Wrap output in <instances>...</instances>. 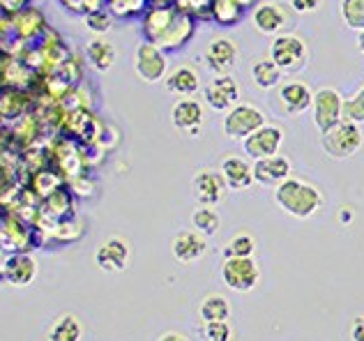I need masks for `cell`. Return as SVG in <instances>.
Masks as SVG:
<instances>
[{
	"label": "cell",
	"mask_w": 364,
	"mask_h": 341,
	"mask_svg": "<svg viewBox=\"0 0 364 341\" xmlns=\"http://www.w3.org/2000/svg\"><path fill=\"white\" fill-rule=\"evenodd\" d=\"M274 203L291 217L306 220L323 205V196L318 187L304 183V180L289 178L279 187H274Z\"/></svg>",
	"instance_id": "6da1fadb"
},
{
	"label": "cell",
	"mask_w": 364,
	"mask_h": 341,
	"mask_svg": "<svg viewBox=\"0 0 364 341\" xmlns=\"http://www.w3.org/2000/svg\"><path fill=\"white\" fill-rule=\"evenodd\" d=\"M306 55H309V51H306V42L293 33L277 35L270 44V58L279 65V70L284 74L300 72L306 63Z\"/></svg>",
	"instance_id": "7a4b0ae2"
},
{
	"label": "cell",
	"mask_w": 364,
	"mask_h": 341,
	"mask_svg": "<svg viewBox=\"0 0 364 341\" xmlns=\"http://www.w3.org/2000/svg\"><path fill=\"white\" fill-rule=\"evenodd\" d=\"M323 150L328 153L332 159H348L358 153L364 144L362 129L355 122H339L337 127H332L330 131L323 134Z\"/></svg>",
	"instance_id": "3957f363"
},
{
	"label": "cell",
	"mask_w": 364,
	"mask_h": 341,
	"mask_svg": "<svg viewBox=\"0 0 364 341\" xmlns=\"http://www.w3.org/2000/svg\"><path fill=\"white\" fill-rule=\"evenodd\" d=\"M261 127H265V116L261 109L252 107V104H237L224 118V131L231 141H242L245 144Z\"/></svg>",
	"instance_id": "277c9868"
},
{
	"label": "cell",
	"mask_w": 364,
	"mask_h": 341,
	"mask_svg": "<svg viewBox=\"0 0 364 341\" xmlns=\"http://www.w3.org/2000/svg\"><path fill=\"white\" fill-rule=\"evenodd\" d=\"M343 104L346 99L334 88H321L314 92V122L323 134L343 122Z\"/></svg>",
	"instance_id": "5b68a950"
},
{
	"label": "cell",
	"mask_w": 364,
	"mask_h": 341,
	"mask_svg": "<svg viewBox=\"0 0 364 341\" xmlns=\"http://www.w3.org/2000/svg\"><path fill=\"white\" fill-rule=\"evenodd\" d=\"M166 55L164 49L152 42H141L136 46V53H134V70H136L139 79L146 83H159L166 77Z\"/></svg>",
	"instance_id": "8992f818"
},
{
	"label": "cell",
	"mask_w": 364,
	"mask_h": 341,
	"mask_svg": "<svg viewBox=\"0 0 364 341\" xmlns=\"http://www.w3.org/2000/svg\"><path fill=\"white\" fill-rule=\"evenodd\" d=\"M222 279L235 293H249L261 279V270L254 259H224Z\"/></svg>",
	"instance_id": "52a82bcc"
},
{
	"label": "cell",
	"mask_w": 364,
	"mask_h": 341,
	"mask_svg": "<svg viewBox=\"0 0 364 341\" xmlns=\"http://www.w3.org/2000/svg\"><path fill=\"white\" fill-rule=\"evenodd\" d=\"M284 144V129L274 125H265L245 141V155L252 162H261L267 157H277Z\"/></svg>",
	"instance_id": "ba28073f"
},
{
	"label": "cell",
	"mask_w": 364,
	"mask_h": 341,
	"mask_svg": "<svg viewBox=\"0 0 364 341\" xmlns=\"http://www.w3.org/2000/svg\"><path fill=\"white\" fill-rule=\"evenodd\" d=\"M205 63L217 77H228L237 63V44L226 35L213 37L205 49Z\"/></svg>",
	"instance_id": "9c48e42d"
},
{
	"label": "cell",
	"mask_w": 364,
	"mask_h": 341,
	"mask_svg": "<svg viewBox=\"0 0 364 341\" xmlns=\"http://www.w3.org/2000/svg\"><path fill=\"white\" fill-rule=\"evenodd\" d=\"M191 187H194V194H196L200 205H213V207L217 203H222L226 198V192H228V185L222 175V170H213V168L198 170V173L194 175Z\"/></svg>",
	"instance_id": "30bf717a"
},
{
	"label": "cell",
	"mask_w": 364,
	"mask_h": 341,
	"mask_svg": "<svg viewBox=\"0 0 364 341\" xmlns=\"http://www.w3.org/2000/svg\"><path fill=\"white\" fill-rule=\"evenodd\" d=\"M237 99H240V88H237V81L228 74V77H215L208 83L205 88V102L210 109L215 111H231L237 107Z\"/></svg>",
	"instance_id": "8fae6325"
},
{
	"label": "cell",
	"mask_w": 364,
	"mask_h": 341,
	"mask_svg": "<svg viewBox=\"0 0 364 341\" xmlns=\"http://www.w3.org/2000/svg\"><path fill=\"white\" fill-rule=\"evenodd\" d=\"M129 259H132L129 244L122 238L104 240L97 254H95V261H97V268L102 272H124L129 265Z\"/></svg>",
	"instance_id": "7c38bea8"
},
{
	"label": "cell",
	"mask_w": 364,
	"mask_h": 341,
	"mask_svg": "<svg viewBox=\"0 0 364 341\" xmlns=\"http://www.w3.org/2000/svg\"><path fill=\"white\" fill-rule=\"evenodd\" d=\"M37 277V261L31 254L18 251V254H9L3 261V279L7 283H12L16 288L31 286Z\"/></svg>",
	"instance_id": "4fadbf2b"
},
{
	"label": "cell",
	"mask_w": 364,
	"mask_h": 341,
	"mask_svg": "<svg viewBox=\"0 0 364 341\" xmlns=\"http://www.w3.org/2000/svg\"><path fill=\"white\" fill-rule=\"evenodd\" d=\"M171 249L180 263H196L208 251V238L198 231H178L171 240Z\"/></svg>",
	"instance_id": "5bb4252c"
},
{
	"label": "cell",
	"mask_w": 364,
	"mask_h": 341,
	"mask_svg": "<svg viewBox=\"0 0 364 341\" xmlns=\"http://www.w3.org/2000/svg\"><path fill=\"white\" fill-rule=\"evenodd\" d=\"M291 178V162L286 157H267L254 162V180L265 187H279Z\"/></svg>",
	"instance_id": "9a60e30c"
},
{
	"label": "cell",
	"mask_w": 364,
	"mask_h": 341,
	"mask_svg": "<svg viewBox=\"0 0 364 341\" xmlns=\"http://www.w3.org/2000/svg\"><path fill=\"white\" fill-rule=\"evenodd\" d=\"M279 102L286 113H304L309 107H314V92L309 90V85L302 81H286L279 88Z\"/></svg>",
	"instance_id": "2e32d148"
},
{
	"label": "cell",
	"mask_w": 364,
	"mask_h": 341,
	"mask_svg": "<svg viewBox=\"0 0 364 341\" xmlns=\"http://www.w3.org/2000/svg\"><path fill=\"white\" fill-rule=\"evenodd\" d=\"M222 175L226 180V185L231 189H247L252 187L256 180H254V164H249L245 157H237V155H226L222 159Z\"/></svg>",
	"instance_id": "e0dca14e"
},
{
	"label": "cell",
	"mask_w": 364,
	"mask_h": 341,
	"mask_svg": "<svg viewBox=\"0 0 364 341\" xmlns=\"http://www.w3.org/2000/svg\"><path fill=\"white\" fill-rule=\"evenodd\" d=\"M171 120H173V125L180 129V131H187V134H198L200 125H203V107L191 99V97H185L176 102L173 111H171Z\"/></svg>",
	"instance_id": "ac0fdd59"
},
{
	"label": "cell",
	"mask_w": 364,
	"mask_h": 341,
	"mask_svg": "<svg viewBox=\"0 0 364 341\" xmlns=\"http://www.w3.org/2000/svg\"><path fill=\"white\" fill-rule=\"evenodd\" d=\"M252 21H254L258 33L277 37V35H282V28L289 23V16H286L282 5H277V3H261L254 9Z\"/></svg>",
	"instance_id": "d6986e66"
},
{
	"label": "cell",
	"mask_w": 364,
	"mask_h": 341,
	"mask_svg": "<svg viewBox=\"0 0 364 341\" xmlns=\"http://www.w3.org/2000/svg\"><path fill=\"white\" fill-rule=\"evenodd\" d=\"M178 16V9L173 7H152L148 14L143 16V35L152 44H159V40L168 33V28L173 26Z\"/></svg>",
	"instance_id": "ffe728a7"
},
{
	"label": "cell",
	"mask_w": 364,
	"mask_h": 341,
	"mask_svg": "<svg viewBox=\"0 0 364 341\" xmlns=\"http://www.w3.org/2000/svg\"><path fill=\"white\" fill-rule=\"evenodd\" d=\"M191 35H194V18L189 14L178 12L173 26L168 28V33L161 37L157 46H161V49H166V51H178L191 40Z\"/></svg>",
	"instance_id": "44dd1931"
},
{
	"label": "cell",
	"mask_w": 364,
	"mask_h": 341,
	"mask_svg": "<svg viewBox=\"0 0 364 341\" xmlns=\"http://www.w3.org/2000/svg\"><path fill=\"white\" fill-rule=\"evenodd\" d=\"M85 55L97 72H109L116 63V46L104 37H97V40H90L85 44Z\"/></svg>",
	"instance_id": "7402d4cb"
},
{
	"label": "cell",
	"mask_w": 364,
	"mask_h": 341,
	"mask_svg": "<svg viewBox=\"0 0 364 341\" xmlns=\"http://www.w3.org/2000/svg\"><path fill=\"white\" fill-rule=\"evenodd\" d=\"M81 337H83L81 320L72 314L58 316L51 323L49 332H46V339L49 341H81Z\"/></svg>",
	"instance_id": "603a6c76"
},
{
	"label": "cell",
	"mask_w": 364,
	"mask_h": 341,
	"mask_svg": "<svg viewBox=\"0 0 364 341\" xmlns=\"http://www.w3.org/2000/svg\"><path fill=\"white\" fill-rule=\"evenodd\" d=\"M282 74L284 72L272 58H256L252 65V79L258 88H263V90H270L274 85H279Z\"/></svg>",
	"instance_id": "cb8c5ba5"
},
{
	"label": "cell",
	"mask_w": 364,
	"mask_h": 341,
	"mask_svg": "<svg viewBox=\"0 0 364 341\" xmlns=\"http://www.w3.org/2000/svg\"><path fill=\"white\" fill-rule=\"evenodd\" d=\"M200 85L198 72L194 67H178L166 77V90L176 94H194Z\"/></svg>",
	"instance_id": "d4e9b609"
},
{
	"label": "cell",
	"mask_w": 364,
	"mask_h": 341,
	"mask_svg": "<svg viewBox=\"0 0 364 341\" xmlns=\"http://www.w3.org/2000/svg\"><path fill=\"white\" fill-rule=\"evenodd\" d=\"M198 316L203 323H219V320H228L231 318V302H228L224 296H208L203 302H200Z\"/></svg>",
	"instance_id": "484cf974"
},
{
	"label": "cell",
	"mask_w": 364,
	"mask_h": 341,
	"mask_svg": "<svg viewBox=\"0 0 364 341\" xmlns=\"http://www.w3.org/2000/svg\"><path fill=\"white\" fill-rule=\"evenodd\" d=\"M191 222H194V229L205 235V238H213V235L219 233V226H222V217L215 210L213 205H198L194 210V217H191Z\"/></svg>",
	"instance_id": "4316f807"
},
{
	"label": "cell",
	"mask_w": 364,
	"mask_h": 341,
	"mask_svg": "<svg viewBox=\"0 0 364 341\" xmlns=\"http://www.w3.org/2000/svg\"><path fill=\"white\" fill-rule=\"evenodd\" d=\"M210 14L219 23V26H226L231 28L235 23H240L242 18V5L235 3V0H215L213 7H210Z\"/></svg>",
	"instance_id": "83f0119b"
},
{
	"label": "cell",
	"mask_w": 364,
	"mask_h": 341,
	"mask_svg": "<svg viewBox=\"0 0 364 341\" xmlns=\"http://www.w3.org/2000/svg\"><path fill=\"white\" fill-rule=\"evenodd\" d=\"M341 18L350 31H364V0H341Z\"/></svg>",
	"instance_id": "f1b7e54d"
},
{
	"label": "cell",
	"mask_w": 364,
	"mask_h": 341,
	"mask_svg": "<svg viewBox=\"0 0 364 341\" xmlns=\"http://www.w3.org/2000/svg\"><path fill=\"white\" fill-rule=\"evenodd\" d=\"M256 251V240L249 233H237L226 244V259H252Z\"/></svg>",
	"instance_id": "f546056e"
},
{
	"label": "cell",
	"mask_w": 364,
	"mask_h": 341,
	"mask_svg": "<svg viewBox=\"0 0 364 341\" xmlns=\"http://www.w3.org/2000/svg\"><path fill=\"white\" fill-rule=\"evenodd\" d=\"M343 120L355 122V125H364V83H362V88L343 104Z\"/></svg>",
	"instance_id": "4dcf8cb0"
},
{
	"label": "cell",
	"mask_w": 364,
	"mask_h": 341,
	"mask_svg": "<svg viewBox=\"0 0 364 341\" xmlns=\"http://www.w3.org/2000/svg\"><path fill=\"white\" fill-rule=\"evenodd\" d=\"M203 337L208 341H231L233 328L228 320H219V323H205L203 325Z\"/></svg>",
	"instance_id": "1f68e13d"
},
{
	"label": "cell",
	"mask_w": 364,
	"mask_h": 341,
	"mask_svg": "<svg viewBox=\"0 0 364 341\" xmlns=\"http://www.w3.org/2000/svg\"><path fill=\"white\" fill-rule=\"evenodd\" d=\"M85 23H88V28H90L92 33L104 35V33H109V31H111L113 16H111L109 12H104V9H97V12L85 14Z\"/></svg>",
	"instance_id": "d6a6232c"
},
{
	"label": "cell",
	"mask_w": 364,
	"mask_h": 341,
	"mask_svg": "<svg viewBox=\"0 0 364 341\" xmlns=\"http://www.w3.org/2000/svg\"><path fill=\"white\" fill-rule=\"evenodd\" d=\"M215 0H176V7L178 12L182 14H198V12H205L208 7H213Z\"/></svg>",
	"instance_id": "836d02e7"
},
{
	"label": "cell",
	"mask_w": 364,
	"mask_h": 341,
	"mask_svg": "<svg viewBox=\"0 0 364 341\" xmlns=\"http://www.w3.org/2000/svg\"><path fill=\"white\" fill-rule=\"evenodd\" d=\"M291 7H293V12H298V14H311L316 12L321 5H323V0H289Z\"/></svg>",
	"instance_id": "e575fe53"
},
{
	"label": "cell",
	"mask_w": 364,
	"mask_h": 341,
	"mask_svg": "<svg viewBox=\"0 0 364 341\" xmlns=\"http://www.w3.org/2000/svg\"><path fill=\"white\" fill-rule=\"evenodd\" d=\"M350 339L353 341H364V316L355 318V323H353V330H350Z\"/></svg>",
	"instance_id": "d590c367"
},
{
	"label": "cell",
	"mask_w": 364,
	"mask_h": 341,
	"mask_svg": "<svg viewBox=\"0 0 364 341\" xmlns=\"http://www.w3.org/2000/svg\"><path fill=\"white\" fill-rule=\"evenodd\" d=\"M157 341H187L182 335H178V332H166V335H161Z\"/></svg>",
	"instance_id": "8d00e7d4"
},
{
	"label": "cell",
	"mask_w": 364,
	"mask_h": 341,
	"mask_svg": "<svg viewBox=\"0 0 364 341\" xmlns=\"http://www.w3.org/2000/svg\"><path fill=\"white\" fill-rule=\"evenodd\" d=\"M358 46H360V51L364 53V31L358 33Z\"/></svg>",
	"instance_id": "74e56055"
}]
</instances>
